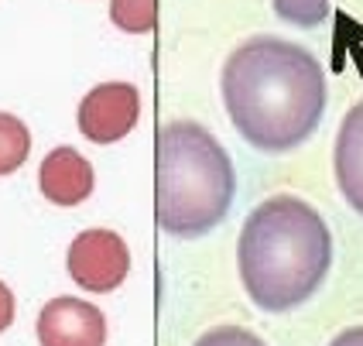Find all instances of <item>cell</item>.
<instances>
[{
  "mask_svg": "<svg viewBox=\"0 0 363 346\" xmlns=\"http://www.w3.org/2000/svg\"><path fill=\"white\" fill-rule=\"evenodd\" d=\"M223 103L247 144L291 151L323 123L325 72L302 45L257 35L223 65Z\"/></svg>",
  "mask_w": 363,
  "mask_h": 346,
  "instance_id": "cell-1",
  "label": "cell"
},
{
  "mask_svg": "<svg viewBox=\"0 0 363 346\" xmlns=\"http://www.w3.org/2000/svg\"><path fill=\"white\" fill-rule=\"evenodd\" d=\"M237 264L254 306L288 312L323 288L333 264L329 226L298 196H271L243 223Z\"/></svg>",
  "mask_w": 363,
  "mask_h": 346,
  "instance_id": "cell-2",
  "label": "cell"
},
{
  "mask_svg": "<svg viewBox=\"0 0 363 346\" xmlns=\"http://www.w3.org/2000/svg\"><path fill=\"white\" fill-rule=\"evenodd\" d=\"M237 172L223 144L196 121H172L158 134V223L192 240L223 223Z\"/></svg>",
  "mask_w": 363,
  "mask_h": 346,
  "instance_id": "cell-3",
  "label": "cell"
},
{
  "mask_svg": "<svg viewBox=\"0 0 363 346\" xmlns=\"http://www.w3.org/2000/svg\"><path fill=\"white\" fill-rule=\"evenodd\" d=\"M65 267H69V278L79 288L106 295L127 281L130 250H127L121 233H113V230H82L69 244Z\"/></svg>",
  "mask_w": 363,
  "mask_h": 346,
  "instance_id": "cell-4",
  "label": "cell"
},
{
  "mask_svg": "<svg viewBox=\"0 0 363 346\" xmlns=\"http://www.w3.org/2000/svg\"><path fill=\"white\" fill-rule=\"evenodd\" d=\"M141 117V93L130 82L93 86L79 103V130L93 144H113L134 130Z\"/></svg>",
  "mask_w": 363,
  "mask_h": 346,
  "instance_id": "cell-5",
  "label": "cell"
},
{
  "mask_svg": "<svg viewBox=\"0 0 363 346\" xmlns=\"http://www.w3.org/2000/svg\"><path fill=\"white\" fill-rule=\"evenodd\" d=\"M35 333L41 346H106V316L82 298L59 295L38 312Z\"/></svg>",
  "mask_w": 363,
  "mask_h": 346,
  "instance_id": "cell-6",
  "label": "cell"
},
{
  "mask_svg": "<svg viewBox=\"0 0 363 346\" xmlns=\"http://www.w3.org/2000/svg\"><path fill=\"white\" fill-rule=\"evenodd\" d=\"M38 189L48 203L79 206L93 196V164L76 147H55L38 168Z\"/></svg>",
  "mask_w": 363,
  "mask_h": 346,
  "instance_id": "cell-7",
  "label": "cell"
},
{
  "mask_svg": "<svg viewBox=\"0 0 363 346\" xmlns=\"http://www.w3.org/2000/svg\"><path fill=\"white\" fill-rule=\"evenodd\" d=\"M333 164H336V182L343 199L363 216V100L340 123Z\"/></svg>",
  "mask_w": 363,
  "mask_h": 346,
  "instance_id": "cell-8",
  "label": "cell"
},
{
  "mask_svg": "<svg viewBox=\"0 0 363 346\" xmlns=\"http://www.w3.org/2000/svg\"><path fill=\"white\" fill-rule=\"evenodd\" d=\"M28 151H31V134L24 121H18L14 113H0V175L18 172L28 162Z\"/></svg>",
  "mask_w": 363,
  "mask_h": 346,
  "instance_id": "cell-9",
  "label": "cell"
},
{
  "mask_svg": "<svg viewBox=\"0 0 363 346\" xmlns=\"http://www.w3.org/2000/svg\"><path fill=\"white\" fill-rule=\"evenodd\" d=\"M110 18L121 31L144 35L158 21V0H110Z\"/></svg>",
  "mask_w": 363,
  "mask_h": 346,
  "instance_id": "cell-10",
  "label": "cell"
},
{
  "mask_svg": "<svg viewBox=\"0 0 363 346\" xmlns=\"http://www.w3.org/2000/svg\"><path fill=\"white\" fill-rule=\"evenodd\" d=\"M278 18L298 28H315L329 14V0H274Z\"/></svg>",
  "mask_w": 363,
  "mask_h": 346,
  "instance_id": "cell-11",
  "label": "cell"
},
{
  "mask_svg": "<svg viewBox=\"0 0 363 346\" xmlns=\"http://www.w3.org/2000/svg\"><path fill=\"white\" fill-rule=\"evenodd\" d=\"M196 346H267L261 336H254L250 329H240V326H220V329H209L202 333Z\"/></svg>",
  "mask_w": 363,
  "mask_h": 346,
  "instance_id": "cell-12",
  "label": "cell"
},
{
  "mask_svg": "<svg viewBox=\"0 0 363 346\" xmlns=\"http://www.w3.org/2000/svg\"><path fill=\"white\" fill-rule=\"evenodd\" d=\"M14 312H18V306H14V291L0 281V333L14 326Z\"/></svg>",
  "mask_w": 363,
  "mask_h": 346,
  "instance_id": "cell-13",
  "label": "cell"
},
{
  "mask_svg": "<svg viewBox=\"0 0 363 346\" xmlns=\"http://www.w3.org/2000/svg\"><path fill=\"white\" fill-rule=\"evenodd\" d=\"M329 346H363V326H353V329H343L336 340Z\"/></svg>",
  "mask_w": 363,
  "mask_h": 346,
  "instance_id": "cell-14",
  "label": "cell"
}]
</instances>
